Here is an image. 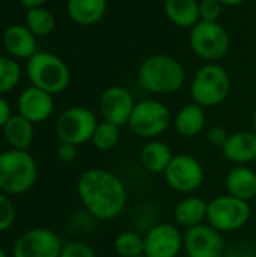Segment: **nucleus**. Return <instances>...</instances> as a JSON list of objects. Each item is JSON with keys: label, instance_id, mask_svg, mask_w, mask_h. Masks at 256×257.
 Wrapping results in <instances>:
<instances>
[{"label": "nucleus", "instance_id": "nucleus-34", "mask_svg": "<svg viewBox=\"0 0 256 257\" xmlns=\"http://www.w3.org/2000/svg\"><path fill=\"white\" fill-rule=\"evenodd\" d=\"M56 154H57V158H59L62 163L69 164V163H72V161L75 160V157H77V146L69 145V143H59Z\"/></svg>", "mask_w": 256, "mask_h": 257}, {"label": "nucleus", "instance_id": "nucleus-6", "mask_svg": "<svg viewBox=\"0 0 256 257\" xmlns=\"http://www.w3.org/2000/svg\"><path fill=\"white\" fill-rule=\"evenodd\" d=\"M189 44L192 51L205 63H216L231 48V36L219 21H199L190 29Z\"/></svg>", "mask_w": 256, "mask_h": 257}, {"label": "nucleus", "instance_id": "nucleus-12", "mask_svg": "<svg viewBox=\"0 0 256 257\" xmlns=\"http://www.w3.org/2000/svg\"><path fill=\"white\" fill-rule=\"evenodd\" d=\"M143 241L146 257H180L184 250V233L170 223L152 226L145 233Z\"/></svg>", "mask_w": 256, "mask_h": 257}, {"label": "nucleus", "instance_id": "nucleus-19", "mask_svg": "<svg viewBox=\"0 0 256 257\" xmlns=\"http://www.w3.org/2000/svg\"><path fill=\"white\" fill-rule=\"evenodd\" d=\"M205 123V108L193 101L181 107L174 117V126L177 133L184 139H193L199 136L204 131Z\"/></svg>", "mask_w": 256, "mask_h": 257}, {"label": "nucleus", "instance_id": "nucleus-24", "mask_svg": "<svg viewBox=\"0 0 256 257\" xmlns=\"http://www.w3.org/2000/svg\"><path fill=\"white\" fill-rule=\"evenodd\" d=\"M164 15L177 27L192 29L201 21L199 2L198 0H166Z\"/></svg>", "mask_w": 256, "mask_h": 257}, {"label": "nucleus", "instance_id": "nucleus-11", "mask_svg": "<svg viewBox=\"0 0 256 257\" xmlns=\"http://www.w3.org/2000/svg\"><path fill=\"white\" fill-rule=\"evenodd\" d=\"M63 242L60 236L47 227H35L17 238L12 257H59Z\"/></svg>", "mask_w": 256, "mask_h": 257}, {"label": "nucleus", "instance_id": "nucleus-36", "mask_svg": "<svg viewBox=\"0 0 256 257\" xmlns=\"http://www.w3.org/2000/svg\"><path fill=\"white\" fill-rule=\"evenodd\" d=\"M26 9H32V8H41L44 6L48 0H18Z\"/></svg>", "mask_w": 256, "mask_h": 257}, {"label": "nucleus", "instance_id": "nucleus-16", "mask_svg": "<svg viewBox=\"0 0 256 257\" xmlns=\"http://www.w3.org/2000/svg\"><path fill=\"white\" fill-rule=\"evenodd\" d=\"M223 157L234 166H249L256 161V134L253 131H238L229 136L222 148Z\"/></svg>", "mask_w": 256, "mask_h": 257}, {"label": "nucleus", "instance_id": "nucleus-8", "mask_svg": "<svg viewBox=\"0 0 256 257\" xmlns=\"http://www.w3.org/2000/svg\"><path fill=\"white\" fill-rule=\"evenodd\" d=\"M170 110L158 99H142L136 102L128 120L130 130L140 139L154 140L170 126Z\"/></svg>", "mask_w": 256, "mask_h": 257}, {"label": "nucleus", "instance_id": "nucleus-29", "mask_svg": "<svg viewBox=\"0 0 256 257\" xmlns=\"http://www.w3.org/2000/svg\"><path fill=\"white\" fill-rule=\"evenodd\" d=\"M17 212L12 200L8 197V194L0 191V232H5L11 229L15 223Z\"/></svg>", "mask_w": 256, "mask_h": 257}, {"label": "nucleus", "instance_id": "nucleus-41", "mask_svg": "<svg viewBox=\"0 0 256 257\" xmlns=\"http://www.w3.org/2000/svg\"><path fill=\"white\" fill-rule=\"evenodd\" d=\"M180 257H187V256H180Z\"/></svg>", "mask_w": 256, "mask_h": 257}, {"label": "nucleus", "instance_id": "nucleus-35", "mask_svg": "<svg viewBox=\"0 0 256 257\" xmlns=\"http://www.w3.org/2000/svg\"><path fill=\"white\" fill-rule=\"evenodd\" d=\"M12 117V110L9 102L0 95V130H3V126L8 123V120Z\"/></svg>", "mask_w": 256, "mask_h": 257}, {"label": "nucleus", "instance_id": "nucleus-1", "mask_svg": "<svg viewBox=\"0 0 256 257\" xmlns=\"http://www.w3.org/2000/svg\"><path fill=\"white\" fill-rule=\"evenodd\" d=\"M77 194L88 214L100 221H110L122 214L128 193L124 181L106 169H89L77 181Z\"/></svg>", "mask_w": 256, "mask_h": 257}, {"label": "nucleus", "instance_id": "nucleus-17", "mask_svg": "<svg viewBox=\"0 0 256 257\" xmlns=\"http://www.w3.org/2000/svg\"><path fill=\"white\" fill-rule=\"evenodd\" d=\"M3 47L11 57L30 59L36 54V36L24 24H11L3 32Z\"/></svg>", "mask_w": 256, "mask_h": 257}, {"label": "nucleus", "instance_id": "nucleus-4", "mask_svg": "<svg viewBox=\"0 0 256 257\" xmlns=\"http://www.w3.org/2000/svg\"><path fill=\"white\" fill-rule=\"evenodd\" d=\"M231 75L229 72L216 63L202 65L193 75L190 83V96L193 102L204 108L220 105L231 93Z\"/></svg>", "mask_w": 256, "mask_h": 257}, {"label": "nucleus", "instance_id": "nucleus-38", "mask_svg": "<svg viewBox=\"0 0 256 257\" xmlns=\"http://www.w3.org/2000/svg\"><path fill=\"white\" fill-rule=\"evenodd\" d=\"M252 126H253V133L256 134V108L253 111V116H252Z\"/></svg>", "mask_w": 256, "mask_h": 257}, {"label": "nucleus", "instance_id": "nucleus-20", "mask_svg": "<svg viewBox=\"0 0 256 257\" xmlns=\"http://www.w3.org/2000/svg\"><path fill=\"white\" fill-rule=\"evenodd\" d=\"M172 158H174V154H172L170 146L155 139L148 140L142 146L140 154H139L140 166L152 175H160V173L163 175L169 163L172 161Z\"/></svg>", "mask_w": 256, "mask_h": 257}, {"label": "nucleus", "instance_id": "nucleus-21", "mask_svg": "<svg viewBox=\"0 0 256 257\" xmlns=\"http://www.w3.org/2000/svg\"><path fill=\"white\" fill-rule=\"evenodd\" d=\"M66 12L75 24L91 27L104 18L107 0H68Z\"/></svg>", "mask_w": 256, "mask_h": 257}, {"label": "nucleus", "instance_id": "nucleus-23", "mask_svg": "<svg viewBox=\"0 0 256 257\" xmlns=\"http://www.w3.org/2000/svg\"><path fill=\"white\" fill-rule=\"evenodd\" d=\"M2 131L11 149L27 151L33 143V137H35L33 123L26 117H23L21 114H12V117L8 120V123L3 126Z\"/></svg>", "mask_w": 256, "mask_h": 257}, {"label": "nucleus", "instance_id": "nucleus-2", "mask_svg": "<svg viewBox=\"0 0 256 257\" xmlns=\"http://www.w3.org/2000/svg\"><path fill=\"white\" fill-rule=\"evenodd\" d=\"M137 81L146 92L170 95L184 86L186 69L177 57L158 53L146 57L140 63L137 69Z\"/></svg>", "mask_w": 256, "mask_h": 257}, {"label": "nucleus", "instance_id": "nucleus-32", "mask_svg": "<svg viewBox=\"0 0 256 257\" xmlns=\"http://www.w3.org/2000/svg\"><path fill=\"white\" fill-rule=\"evenodd\" d=\"M229 136H231V134H229L223 126H220V125L211 126V128L208 130V133H207L208 142H210L213 146H216V148H223L225 143L228 142Z\"/></svg>", "mask_w": 256, "mask_h": 257}, {"label": "nucleus", "instance_id": "nucleus-3", "mask_svg": "<svg viewBox=\"0 0 256 257\" xmlns=\"http://www.w3.org/2000/svg\"><path fill=\"white\" fill-rule=\"evenodd\" d=\"M38 181V164L27 151L9 149L0 152V191L20 196L33 188Z\"/></svg>", "mask_w": 256, "mask_h": 257}, {"label": "nucleus", "instance_id": "nucleus-18", "mask_svg": "<svg viewBox=\"0 0 256 257\" xmlns=\"http://www.w3.org/2000/svg\"><path fill=\"white\" fill-rule=\"evenodd\" d=\"M228 194L250 202L256 197V172L249 166H234L225 178Z\"/></svg>", "mask_w": 256, "mask_h": 257}, {"label": "nucleus", "instance_id": "nucleus-26", "mask_svg": "<svg viewBox=\"0 0 256 257\" xmlns=\"http://www.w3.org/2000/svg\"><path fill=\"white\" fill-rule=\"evenodd\" d=\"M119 139H121V126L110 123L107 120H103V122H98L91 143L94 145L95 149L101 152H107L116 148V145L119 143Z\"/></svg>", "mask_w": 256, "mask_h": 257}, {"label": "nucleus", "instance_id": "nucleus-31", "mask_svg": "<svg viewBox=\"0 0 256 257\" xmlns=\"http://www.w3.org/2000/svg\"><path fill=\"white\" fill-rule=\"evenodd\" d=\"M223 5L219 0H199L201 21H219L222 17Z\"/></svg>", "mask_w": 256, "mask_h": 257}, {"label": "nucleus", "instance_id": "nucleus-28", "mask_svg": "<svg viewBox=\"0 0 256 257\" xmlns=\"http://www.w3.org/2000/svg\"><path fill=\"white\" fill-rule=\"evenodd\" d=\"M21 78L18 62L8 56H0V95H5L17 87Z\"/></svg>", "mask_w": 256, "mask_h": 257}, {"label": "nucleus", "instance_id": "nucleus-40", "mask_svg": "<svg viewBox=\"0 0 256 257\" xmlns=\"http://www.w3.org/2000/svg\"><path fill=\"white\" fill-rule=\"evenodd\" d=\"M137 257H146V256H145V254H142V256H137Z\"/></svg>", "mask_w": 256, "mask_h": 257}, {"label": "nucleus", "instance_id": "nucleus-25", "mask_svg": "<svg viewBox=\"0 0 256 257\" xmlns=\"http://www.w3.org/2000/svg\"><path fill=\"white\" fill-rule=\"evenodd\" d=\"M24 21L27 29L35 36H48L56 29V18L54 15L45 8H32L26 11Z\"/></svg>", "mask_w": 256, "mask_h": 257}, {"label": "nucleus", "instance_id": "nucleus-37", "mask_svg": "<svg viewBox=\"0 0 256 257\" xmlns=\"http://www.w3.org/2000/svg\"><path fill=\"white\" fill-rule=\"evenodd\" d=\"M223 6H240V5H243V3H246L247 0H219Z\"/></svg>", "mask_w": 256, "mask_h": 257}, {"label": "nucleus", "instance_id": "nucleus-14", "mask_svg": "<svg viewBox=\"0 0 256 257\" xmlns=\"http://www.w3.org/2000/svg\"><path fill=\"white\" fill-rule=\"evenodd\" d=\"M134 98L131 92L122 86H110L100 96V113L103 120L115 123L118 126L128 125L131 113L134 110Z\"/></svg>", "mask_w": 256, "mask_h": 257}, {"label": "nucleus", "instance_id": "nucleus-33", "mask_svg": "<svg viewBox=\"0 0 256 257\" xmlns=\"http://www.w3.org/2000/svg\"><path fill=\"white\" fill-rule=\"evenodd\" d=\"M225 257H256L255 248L247 242H235L226 248Z\"/></svg>", "mask_w": 256, "mask_h": 257}, {"label": "nucleus", "instance_id": "nucleus-7", "mask_svg": "<svg viewBox=\"0 0 256 257\" xmlns=\"http://www.w3.org/2000/svg\"><path fill=\"white\" fill-rule=\"evenodd\" d=\"M252 211L249 202L231 194L217 196L208 202L207 221L220 233H231L243 229L250 220Z\"/></svg>", "mask_w": 256, "mask_h": 257}, {"label": "nucleus", "instance_id": "nucleus-22", "mask_svg": "<svg viewBox=\"0 0 256 257\" xmlns=\"http://www.w3.org/2000/svg\"><path fill=\"white\" fill-rule=\"evenodd\" d=\"M207 214H208V202L196 196H189L181 199L174 209V218L177 224L180 227H184L186 230L205 223Z\"/></svg>", "mask_w": 256, "mask_h": 257}, {"label": "nucleus", "instance_id": "nucleus-39", "mask_svg": "<svg viewBox=\"0 0 256 257\" xmlns=\"http://www.w3.org/2000/svg\"><path fill=\"white\" fill-rule=\"evenodd\" d=\"M0 257H8V254H6V251L0 247Z\"/></svg>", "mask_w": 256, "mask_h": 257}, {"label": "nucleus", "instance_id": "nucleus-5", "mask_svg": "<svg viewBox=\"0 0 256 257\" xmlns=\"http://www.w3.org/2000/svg\"><path fill=\"white\" fill-rule=\"evenodd\" d=\"M26 72L32 86L51 95L63 92L71 81V71L68 65L59 56L47 51L33 54L27 60Z\"/></svg>", "mask_w": 256, "mask_h": 257}, {"label": "nucleus", "instance_id": "nucleus-15", "mask_svg": "<svg viewBox=\"0 0 256 257\" xmlns=\"http://www.w3.org/2000/svg\"><path fill=\"white\" fill-rule=\"evenodd\" d=\"M17 107H18V114H21L23 117H26L35 125V123L45 122L53 114L54 101L51 93L39 87L30 86L20 93Z\"/></svg>", "mask_w": 256, "mask_h": 257}, {"label": "nucleus", "instance_id": "nucleus-30", "mask_svg": "<svg viewBox=\"0 0 256 257\" xmlns=\"http://www.w3.org/2000/svg\"><path fill=\"white\" fill-rule=\"evenodd\" d=\"M59 257H98L97 253L86 242L81 241H69L63 244Z\"/></svg>", "mask_w": 256, "mask_h": 257}, {"label": "nucleus", "instance_id": "nucleus-10", "mask_svg": "<svg viewBox=\"0 0 256 257\" xmlns=\"http://www.w3.org/2000/svg\"><path fill=\"white\" fill-rule=\"evenodd\" d=\"M169 188L180 194H192L201 188L205 179L204 166L198 158L187 154L174 155L163 173Z\"/></svg>", "mask_w": 256, "mask_h": 257}, {"label": "nucleus", "instance_id": "nucleus-27", "mask_svg": "<svg viewBox=\"0 0 256 257\" xmlns=\"http://www.w3.org/2000/svg\"><path fill=\"white\" fill-rule=\"evenodd\" d=\"M113 250L119 257L142 256L145 250L143 236L133 230H125L115 238Z\"/></svg>", "mask_w": 256, "mask_h": 257}, {"label": "nucleus", "instance_id": "nucleus-9", "mask_svg": "<svg viewBox=\"0 0 256 257\" xmlns=\"http://www.w3.org/2000/svg\"><path fill=\"white\" fill-rule=\"evenodd\" d=\"M97 125L98 119L92 110L86 107H71L57 116L54 131L60 143L80 146L92 140Z\"/></svg>", "mask_w": 256, "mask_h": 257}, {"label": "nucleus", "instance_id": "nucleus-13", "mask_svg": "<svg viewBox=\"0 0 256 257\" xmlns=\"http://www.w3.org/2000/svg\"><path fill=\"white\" fill-rule=\"evenodd\" d=\"M184 251L187 257H225L226 245L219 230L202 223L186 230Z\"/></svg>", "mask_w": 256, "mask_h": 257}]
</instances>
